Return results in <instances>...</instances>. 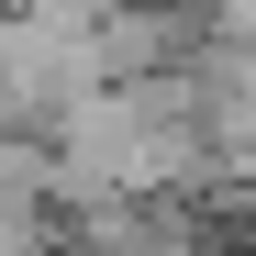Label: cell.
Instances as JSON below:
<instances>
[{"mask_svg":"<svg viewBox=\"0 0 256 256\" xmlns=\"http://www.w3.org/2000/svg\"><path fill=\"white\" fill-rule=\"evenodd\" d=\"M200 22H212V45L256 56V0H200Z\"/></svg>","mask_w":256,"mask_h":256,"instance_id":"1","label":"cell"},{"mask_svg":"<svg viewBox=\"0 0 256 256\" xmlns=\"http://www.w3.org/2000/svg\"><path fill=\"white\" fill-rule=\"evenodd\" d=\"M12 22H22V0H0V34H12Z\"/></svg>","mask_w":256,"mask_h":256,"instance_id":"2","label":"cell"}]
</instances>
